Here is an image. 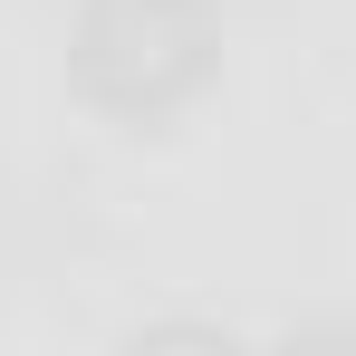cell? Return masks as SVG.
Listing matches in <instances>:
<instances>
[{"mask_svg":"<svg viewBox=\"0 0 356 356\" xmlns=\"http://www.w3.org/2000/svg\"><path fill=\"white\" fill-rule=\"evenodd\" d=\"M222 77V0H77L67 87L106 125H174Z\"/></svg>","mask_w":356,"mask_h":356,"instance_id":"obj_1","label":"cell"}]
</instances>
